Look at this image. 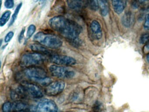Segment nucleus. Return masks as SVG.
Returning <instances> with one entry per match:
<instances>
[{
  "mask_svg": "<svg viewBox=\"0 0 149 112\" xmlns=\"http://www.w3.org/2000/svg\"><path fill=\"white\" fill-rule=\"evenodd\" d=\"M26 112V111H20V112Z\"/></svg>",
  "mask_w": 149,
  "mask_h": 112,
  "instance_id": "2f4dec72",
  "label": "nucleus"
},
{
  "mask_svg": "<svg viewBox=\"0 0 149 112\" xmlns=\"http://www.w3.org/2000/svg\"><path fill=\"white\" fill-rule=\"evenodd\" d=\"M34 2H37L39 0H33Z\"/></svg>",
  "mask_w": 149,
  "mask_h": 112,
  "instance_id": "7c9ffc66",
  "label": "nucleus"
},
{
  "mask_svg": "<svg viewBox=\"0 0 149 112\" xmlns=\"http://www.w3.org/2000/svg\"><path fill=\"white\" fill-rule=\"evenodd\" d=\"M111 4L114 11L117 14L123 13L125 9V3L123 0H111Z\"/></svg>",
  "mask_w": 149,
  "mask_h": 112,
  "instance_id": "4468645a",
  "label": "nucleus"
},
{
  "mask_svg": "<svg viewBox=\"0 0 149 112\" xmlns=\"http://www.w3.org/2000/svg\"><path fill=\"white\" fill-rule=\"evenodd\" d=\"M14 32L12 31L9 32L8 33L6 36L5 37V41L6 43H8L13 38L14 36Z\"/></svg>",
  "mask_w": 149,
  "mask_h": 112,
  "instance_id": "b1692460",
  "label": "nucleus"
},
{
  "mask_svg": "<svg viewBox=\"0 0 149 112\" xmlns=\"http://www.w3.org/2000/svg\"><path fill=\"white\" fill-rule=\"evenodd\" d=\"M33 40L40 44L51 49L60 48L63 44L62 41L57 36L42 32L36 33L34 36Z\"/></svg>",
  "mask_w": 149,
  "mask_h": 112,
  "instance_id": "20e7f679",
  "label": "nucleus"
},
{
  "mask_svg": "<svg viewBox=\"0 0 149 112\" xmlns=\"http://www.w3.org/2000/svg\"><path fill=\"white\" fill-rule=\"evenodd\" d=\"M147 61H148V63H149V53L148 54V55L147 56Z\"/></svg>",
  "mask_w": 149,
  "mask_h": 112,
  "instance_id": "c85d7f7f",
  "label": "nucleus"
},
{
  "mask_svg": "<svg viewBox=\"0 0 149 112\" xmlns=\"http://www.w3.org/2000/svg\"><path fill=\"white\" fill-rule=\"evenodd\" d=\"M91 29L95 39H100L102 37V31L101 24L97 20H93L91 24Z\"/></svg>",
  "mask_w": 149,
  "mask_h": 112,
  "instance_id": "9b49d317",
  "label": "nucleus"
},
{
  "mask_svg": "<svg viewBox=\"0 0 149 112\" xmlns=\"http://www.w3.org/2000/svg\"><path fill=\"white\" fill-rule=\"evenodd\" d=\"M143 26L145 29L149 30V14H147L146 16Z\"/></svg>",
  "mask_w": 149,
  "mask_h": 112,
  "instance_id": "5701e85b",
  "label": "nucleus"
},
{
  "mask_svg": "<svg viewBox=\"0 0 149 112\" xmlns=\"http://www.w3.org/2000/svg\"><path fill=\"white\" fill-rule=\"evenodd\" d=\"M29 106L26 102L22 101L6 102L2 106L3 112H18L26 111Z\"/></svg>",
  "mask_w": 149,
  "mask_h": 112,
  "instance_id": "0eeeda50",
  "label": "nucleus"
},
{
  "mask_svg": "<svg viewBox=\"0 0 149 112\" xmlns=\"http://www.w3.org/2000/svg\"><path fill=\"white\" fill-rule=\"evenodd\" d=\"M99 1L103 2H109V0H99Z\"/></svg>",
  "mask_w": 149,
  "mask_h": 112,
  "instance_id": "cd10ccee",
  "label": "nucleus"
},
{
  "mask_svg": "<svg viewBox=\"0 0 149 112\" xmlns=\"http://www.w3.org/2000/svg\"><path fill=\"white\" fill-rule=\"evenodd\" d=\"M88 4L91 9L96 11L99 8V3L98 0H87Z\"/></svg>",
  "mask_w": 149,
  "mask_h": 112,
  "instance_id": "6ab92c4d",
  "label": "nucleus"
},
{
  "mask_svg": "<svg viewBox=\"0 0 149 112\" xmlns=\"http://www.w3.org/2000/svg\"><path fill=\"white\" fill-rule=\"evenodd\" d=\"M25 32V28H23V29L22 30L21 32L20 33L19 36V43H21L23 38H24Z\"/></svg>",
  "mask_w": 149,
  "mask_h": 112,
  "instance_id": "393cba45",
  "label": "nucleus"
},
{
  "mask_svg": "<svg viewBox=\"0 0 149 112\" xmlns=\"http://www.w3.org/2000/svg\"><path fill=\"white\" fill-rule=\"evenodd\" d=\"M138 1L139 3V4H143L146 3L147 1H148V0H138Z\"/></svg>",
  "mask_w": 149,
  "mask_h": 112,
  "instance_id": "a878e982",
  "label": "nucleus"
},
{
  "mask_svg": "<svg viewBox=\"0 0 149 112\" xmlns=\"http://www.w3.org/2000/svg\"><path fill=\"white\" fill-rule=\"evenodd\" d=\"M44 54L38 52H28L23 54L20 59V64L22 66L32 67L41 64L46 60Z\"/></svg>",
  "mask_w": 149,
  "mask_h": 112,
  "instance_id": "39448f33",
  "label": "nucleus"
},
{
  "mask_svg": "<svg viewBox=\"0 0 149 112\" xmlns=\"http://www.w3.org/2000/svg\"><path fill=\"white\" fill-rule=\"evenodd\" d=\"M11 15V12L9 10H7L3 13L0 19V25L1 26H3L6 24L10 19V16Z\"/></svg>",
  "mask_w": 149,
  "mask_h": 112,
  "instance_id": "f3484780",
  "label": "nucleus"
},
{
  "mask_svg": "<svg viewBox=\"0 0 149 112\" xmlns=\"http://www.w3.org/2000/svg\"><path fill=\"white\" fill-rule=\"evenodd\" d=\"M29 48L35 52L41 53L45 55H49L50 56L52 54L51 51L44 47L42 45L38 44H31L29 45Z\"/></svg>",
  "mask_w": 149,
  "mask_h": 112,
  "instance_id": "ddd939ff",
  "label": "nucleus"
},
{
  "mask_svg": "<svg viewBox=\"0 0 149 112\" xmlns=\"http://www.w3.org/2000/svg\"><path fill=\"white\" fill-rule=\"evenodd\" d=\"M46 1V0H40V2L42 4L43 3Z\"/></svg>",
  "mask_w": 149,
  "mask_h": 112,
  "instance_id": "c756f323",
  "label": "nucleus"
},
{
  "mask_svg": "<svg viewBox=\"0 0 149 112\" xmlns=\"http://www.w3.org/2000/svg\"><path fill=\"white\" fill-rule=\"evenodd\" d=\"M99 8L100 13L103 16H105L108 15L109 11V2H103L99 1Z\"/></svg>",
  "mask_w": 149,
  "mask_h": 112,
  "instance_id": "dca6fc26",
  "label": "nucleus"
},
{
  "mask_svg": "<svg viewBox=\"0 0 149 112\" xmlns=\"http://www.w3.org/2000/svg\"><path fill=\"white\" fill-rule=\"evenodd\" d=\"M65 83L62 81L51 82L46 86L45 93L49 96H56L62 92L65 88Z\"/></svg>",
  "mask_w": 149,
  "mask_h": 112,
  "instance_id": "9d476101",
  "label": "nucleus"
},
{
  "mask_svg": "<svg viewBox=\"0 0 149 112\" xmlns=\"http://www.w3.org/2000/svg\"><path fill=\"white\" fill-rule=\"evenodd\" d=\"M68 6L72 9H79L83 7L85 0H67Z\"/></svg>",
  "mask_w": 149,
  "mask_h": 112,
  "instance_id": "2eb2a0df",
  "label": "nucleus"
},
{
  "mask_svg": "<svg viewBox=\"0 0 149 112\" xmlns=\"http://www.w3.org/2000/svg\"><path fill=\"white\" fill-rule=\"evenodd\" d=\"M134 16L131 11L125 12L122 18V22L124 26L130 28L134 23Z\"/></svg>",
  "mask_w": 149,
  "mask_h": 112,
  "instance_id": "f8f14e48",
  "label": "nucleus"
},
{
  "mask_svg": "<svg viewBox=\"0 0 149 112\" xmlns=\"http://www.w3.org/2000/svg\"><path fill=\"white\" fill-rule=\"evenodd\" d=\"M145 48V50L146 51H149V42L146 43Z\"/></svg>",
  "mask_w": 149,
  "mask_h": 112,
  "instance_id": "bb28decb",
  "label": "nucleus"
},
{
  "mask_svg": "<svg viewBox=\"0 0 149 112\" xmlns=\"http://www.w3.org/2000/svg\"><path fill=\"white\" fill-rule=\"evenodd\" d=\"M14 5V0H6L5 2V6L7 8H13Z\"/></svg>",
  "mask_w": 149,
  "mask_h": 112,
  "instance_id": "4be33fe9",
  "label": "nucleus"
},
{
  "mask_svg": "<svg viewBox=\"0 0 149 112\" xmlns=\"http://www.w3.org/2000/svg\"><path fill=\"white\" fill-rule=\"evenodd\" d=\"M25 76L29 79L43 86H47L51 83V80L47 76L44 69L40 67L32 66L28 67L24 71Z\"/></svg>",
  "mask_w": 149,
  "mask_h": 112,
  "instance_id": "7ed1b4c3",
  "label": "nucleus"
},
{
  "mask_svg": "<svg viewBox=\"0 0 149 112\" xmlns=\"http://www.w3.org/2000/svg\"><path fill=\"white\" fill-rule=\"evenodd\" d=\"M139 42L141 44H146L149 42V33H144L140 37Z\"/></svg>",
  "mask_w": 149,
  "mask_h": 112,
  "instance_id": "412c9836",
  "label": "nucleus"
},
{
  "mask_svg": "<svg viewBox=\"0 0 149 112\" xmlns=\"http://www.w3.org/2000/svg\"><path fill=\"white\" fill-rule=\"evenodd\" d=\"M36 30V27L35 25L34 24H31L29 25L28 29L27 32V38L29 39V38H30L34 34Z\"/></svg>",
  "mask_w": 149,
  "mask_h": 112,
  "instance_id": "aec40b11",
  "label": "nucleus"
},
{
  "mask_svg": "<svg viewBox=\"0 0 149 112\" xmlns=\"http://www.w3.org/2000/svg\"><path fill=\"white\" fill-rule=\"evenodd\" d=\"M50 60L57 65L64 66L74 65L76 60L74 58L66 55L52 54L50 55Z\"/></svg>",
  "mask_w": 149,
  "mask_h": 112,
  "instance_id": "1a4fd4ad",
  "label": "nucleus"
},
{
  "mask_svg": "<svg viewBox=\"0 0 149 112\" xmlns=\"http://www.w3.org/2000/svg\"><path fill=\"white\" fill-rule=\"evenodd\" d=\"M49 24L52 29L69 39L74 45H79L80 41L78 36L82 31V28L80 24L61 16L51 18Z\"/></svg>",
  "mask_w": 149,
  "mask_h": 112,
  "instance_id": "f257e3e1",
  "label": "nucleus"
},
{
  "mask_svg": "<svg viewBox=\"0 0 149 112\" xmlns=\"http://www.w3.org/2000/svg\"><path fill=\"white\" fill-rule=\"evenodd\" d=\"M36 112H58V107L55 102L48 99L42 100L36 108Z\"/></svg>",
  "mask_w": 149,
  "mask_h": 112,
  "instance_id": "6e6552de",
  "label": "nucleus"
},
{
  "mask_svg": "<svg viewBox=\"0 0 149 112\" xmlns=\"http://www.w3.org/2000/svg\"><path fill=\"white\" fill-rule=\"evenodd\" d=\"M49 71L54 77L62 79H70L75 74L74 70L68 67L58 65H52L49 68Z\"/></svg>",
  "mask_w": 149,
  "mask_h": 112,
  "instance_id": "423d86ee",
  "label": "nucleus"
},
{
  "mask_svg": "<svg viewBox=\"0 0 149 112\" xmlns=\"http://www.w3.org/2000/svg\"><path fill=\"white\" fill-rule=\"evenodd\" d=\"M43 96V92L39 86L34 84L25 82L18 86L12 94V97L14 99L24 98L37 99Z\"/></svg>",
  "mask_w": 149,
  "mask_h": 112,
  "instance_id": "f03ea898",
  "label": "nucleus"
},
{
  "mask_svg": "<svg viewBox=\"0 0 149 112\" xmlns=\"http://www.w3.org/2000/svg\"><path fill=\"white\" fill-rule=\"evenodd\" d=\"M22 3H20L19 4L17 5L16 8H15V10L14 13L13 15L12 16V19H11L10 23H9V26L13 25V24L15 22V20L17 19V16H18V14H19V12L20 10L22 7Z\"/></svg>",
  "mask_w": 149,
  "mask_h": 112,
  "instance_id": "a211bd4d",
  "label": "nucleus"
}]
</instances>
